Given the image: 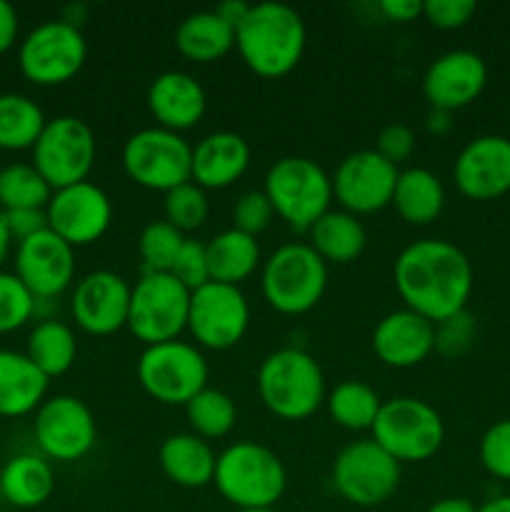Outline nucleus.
Wrapping results in <instances>:
<instances>
[{
	"instance_id": "obj_1",
	"label": "nucleus",
	"mask_w": 510,
	"mask_h": 512,
	"mask_svg": "<svg viewBox=\"0 0 510 512\" xmlns=\"http://www.w3.org/2000/svg\"><path fill=\"white\" fill-rule=\"evenodd\" d=\"M393 280L405 308L440 323L468 305L473 265L450 240L423 238L400 250L393 263Z\"/></svg>"
},
{
	"instance_id": "obj_2",
	"label": "nucleus",
	"mask_w": 510,
	"mask_h": 512,
	"mask_svg": "<svg viewBox=\"0 0 510 512\" xmlns=\"http://www.w3.org/2000/svg\"><path fill=\"white\" fill-rule=\"evenodd\" d=\"M305 20L293 5L263 0L250 5L243 23L235 28V48L253 73L263 78L288 75L305 50Z\"/></svg>"
},
{
	"instance_id": "obj_3",
	"label": "nucleus",
	"mask_w": 510,
	"mask_h": 512,
	"mask_svg": "<svg viewBox=\"0 0 510 512\" xmlns=\"http://www.w3.org/2000/svg\"><path fill=\"white\" fill-rule=\"evenodd\" d=\"M218 493L235 510L275 508L288 485V473L275 450L255 440H238L218 453L213 478Z\"/></svg>"
},
{
	"instance_id": "obj_4",
	"label": "nucleus",
	"mask_w": 510,
	"mask_h": 512,
	"mask_svg": "<svg viewBox=\"0 0 510 512\" xmlns=\"http://www.w3.org/2000/svg\"><path fill=\"white\" fill-rule=\"evenodd\" d=\"M258 395L283 420H305L325 403V375L303 348H278L258 368Z\"/></svg>"
},
{
	"instance_id": "obj_5",
	"label": "nucleus",
	"mask_w": 510,
	"mask_h": 512,
	"mask_svg": "<svg viewBox=\"0 0 510 512\" xmlns=\"http://www.w3.org/2000/svg\"><path fill=\"white\" fill-rule=\"evenodd\" d=\"M328 288V263L308 243H285L265 258L260 290L270 308L285 315L313 310Z\"/></svg>"
},
{
	"instance_id": "obj_6",
	"label": "nucleus",
	"mask_w": 510,
	"mask_h": 512,
	"mask_svg": "<svg viewBox=\"0 0 510 512\" xmlns=\"http://www.w3.org/2000/svg\"><path fill=\"white\" fill-rule=\"evenodd\" d=\"M265 195L273 203L275 215L290 228L308 233L310 225L330 210L333 180L320 163L305 155L278 158L265 173Z\"/></svg>"
},
{
	"instance_id": "obj_7",
	"label": "nucleus",
	"mask_w": 510,
	"mask_h": 512,
	"mask_svg": "<svg viewBox=\"0 0 510 512\" xmlns=\"http://www.w3.org/2000/svg\"><path fill=\"white\" fill-rule=\"evenodd\" d=\"M370 433V438L398 463H423L443 445L445 423L430 403L400 395L380 405Z\"/></svg>"
},
{
	"instance_id": "obj_8",
	"label": "nucleus",
	"mask_w": 510,
	"mask_h": 512,
	"mask_svg": "<svg viewBox=\"0 0 510 512\" xmlns=\"http://www.w3.org/2000/svg\"><path fill=\"white\" fill-rule=\"evenodd\" d=\"M135 373L145 393L165 405H185L208 388V360L203 350L180 338L145 345Z\"/></svg>"
},
{
	"instance_id": "obj_9",
	"label": "nucleus",
	"mask_w": 510,
	"mask_h": 512,
	"mask_svg": "<svg viewBox=\"0 0 510 512\" xmlns=\"http://www.w3.org/2000/svg\"><path fill=\"white\" fill-rule=\"evenodd\" d=\"M190 290L173 273H143L130 290V333L145 345L175 340L188 328Z\"/></svg>"
},
{
	"instance_id": "obj_10",
	"label": "nucleus",
	"mask_w": 510,
	"mask_h": 512,
	"mask_svg": "<svg viewBox=\"0 0 510 512\" xmlns=\"http://www.w3.org/2000/svg\"><path fill=\"white\" fill-rule=\"evenodd\" d=\"M123 168L143 188L168 193L190 180L193 145L180 133L160 125L140 128L125 140Z\"/></svg>"
},
{
	"instance_id": "obj_11",
	"label": "nucleus",
	"mask_w": 510,
	"mask_h": 512,
	"mask_svg": "<svg viewBox=\"0 0 510 512\" xmlns=\"http://www.w3.org/2000/svg\"><path fill=\"white\" fill-rule=\"evenodd\" d=\"M88 58V43L80 25L65 18L35 25L18 48L20 73L35 85H60L75 78Z\"/></svg>"
},
{
	"instance_id": "obj_12",
	"label": "nucleus",
	"mask_w": 510,
	"mask_h": 512,
	"mask_svg": "<svg viewBox=\"0 0 510 512\" xmlns=\"http://www.w3.org/2000/svg\"><path fill=\"white\" fill-rule=\"evenodd\" d=\"M95 133L78 115H58L45 123L33 145V165L53 190L88 180L93 170Z\"/></svg>"
},
{
	"instance_id": "obj_13",
	"label": "nucleus",
	"mask_w": 510,
	"mask_h": 512,
	"mask_svg": "<svg viewBox=\"0 0 510 512\" xmlns=\"http://www.w3.org/2000/svg\"><path fill=\"white\" fill-rule=\"evenodd\" d=\"M400 463L373 438L353 440L333 460V485L348 503L375 508L398 490Z\"/></svg>"
},
{
	"instance_id": "obj_14",
	"label": "nucleus",
	"mask_w": 510,
	"mask_h": 512,
	"mask_svg": "<svg viewBox=\"0 0 510 512\" xmlns=\"http://www.w3.org/2000/svg\"><path fill=\"white\" fill-rule=\"evenodd\" d=\"M250 325V305L240 285L208 280L190 293L188 330L195 343L210 350H228L243 340Z\"/></svg>"
},
{
	"instance_id": "obj_15",
	"label": "nucleus",
	"mask_w": 510,
	"mask_h": 512,
	"mask_svg": "<svg viewBox=\"0 0 510 512\" xmlns=\"http://www.w3.org/2000/svg\"><path fill=\"white\" fill-rule=\"evenodd\" d=\"M33 435L45 458L75 463L93 450L98 425L93 410L83 400L75 395H53L35 410Z\"/></svg>"
},
{
	"instance_id": "obj_16",
	"label": "nucleus",
	"mask_w": 510,
	"mask_h": 512,
	"mask_svg": "<svg viewBox=\"0 0 510 512\" xmlns=\"http://www.w3.org/2000/svg\"><path fill=\"white\" fill-rule=\"evenodd\" d=\"M398 165L385 160L375 148H360L338 163L333 180V198L353 215L375 213L393 203Z\"/></svg>"
},
{
	"instance_id": "obj_17",
	"label": "nucleus",
	"mask_w": 510,
	"mask_h": 512,
	"mask_svg": "<svg viewBox=\"0 0 510 512\" xmlns=\"http://www.w3.org/2000/svg\"><path fill=\"white\" fill-rule=\"evenodd\" d=\"M48 228L58 233L73 248L90 245L108 233L113 223V203L110 195L93 180H80L75 185L53 190L48 205Z\"/></svg>"
},
{
	"instance_id": "obj_18",
	"label": "nucleus",
	"mask_w": 510,
	"mask_h": 512,
	"mask_svg": "<svg viewBox=\"0 0 510 512\" xmlns=\"http://www.w3.org/2000/svg\"><path fill=\"white\" fill-rule=\"evenodd\" d=\"M15 275L35 300L65 293L75 278V248L50 228L40 230L15 248Z\"/></svg>"
},
{
	"instance_id": "obj_19",
	"label": "nucleus",
	"mask_w": 510,
	"mask_h": 512,
	"mask_svg": "<svg viewBox=\"0 0 510 512\" xmlns=\"http://www.w3.org/2000/svg\"><path fill=\"white\" fill-rule=\"evenodd\" d=\"M133 285L115 270H93L75 283L70 310L85 333L110 335L128 325Z\"/></svg>"
},
{
	"instance_id": "obj_20",
	"label": "nucleus",
	"mask_w": 510,
	"mask_h": 512,
	"mask_svg": "<svg viewBox=\"0 0 510 512\" xmlns=\"http://www.w3.org/2000/svg\"><path fill=\"white\" fill-rule=\"evenodd\" d=\"M488 83V65L475 50L453 48L440 53L423 73V95L430 108L458 110L473 103Z\"/></svg>"
},
{
	"instance_id": "obj_21",
	"label": "nucleus",
	"mask_w": 510,
	"mask_h": 512,
	"mask_svg": "<svg viewBox=\"0 0 510 512\" xmlns=\"http://www.w3.org/2000/svg\"><path fill=\"white\" fill-rule=\"evenodd\" d=\"M455 185L473 200H493L510 190V138L478 135L453 163Z\"/></svg>"
},
{
	"instance_id": "obj_22",
	"label": "nucleus",
	"mask_w": 510,
	"mask_h": 512,
	"mask_svg": "<svg viewBox=\"0 0 510 512\" xmlns=\"http://www.w3.org/2000/svg\"><path fill=\"white\" fill-rule=\"evenodd\" d=\"M373 350L390 368H413L435 350V323L410 308L390 310L375 325Z\"/></svg>"
},
{
	"instance_id": "obj_23",
	"label": "nucleus",
	"mask_w": 510,
	"mask_h": 512,
	"mask_svg": "<svg viewBox=\"0 0 510 512\" xmlns=\"http://www.w3.org/2000/svg\"><path fill=\"white\" fill-rule=\"evenodd\" d=\"M148 108L160 128L180 133L200 123L208 95L200 80L185 70H163L148 85Z\"/></svg>"
},
{
	"instance_id": "obj_24",
	"label": "nucleus",
	"mask_w": 510,
	"mask_h": 512,
	"mask_svg": "<svg viewBox=\"0 0 510 512\" xmlns=\"http://www.w3.org/2000/svg\"><path fill=\"white\" fill-rule=\"evenodd\" d=\"M250 165V143L235 130H215L193 145L190 180L200 188H228Z\"/></svg>"
},
{
	"instance_id": "obj_25",
	"label": "nucleus",
	"mask_w": 510,
	"mask_h": 512,
	"mask_svg": "<svg viewBox=\"0 0 510 512\" xmlns=\"http://www.w3.org/2000/svg\"><path fill=\"white\" fill-rule=\"evenodd\" d=\"M50 378L18 350L0 348V415L23 418L43 405Z\"/></svg>"
},
{
	"instance_id": "obj_26",
	"label": "nucleus",
	"mask_w": 510,
	"mask_h": 512,
	"mask_svg": "<svg viewBox=\"0 0 510 512\" xmlns=\"http://www.w3.org/2000/svg\"><path fill=\"white\" fill-rule=\"evenodd\" d=\"M160 470L170 483L180 488H205L215 478L218 455L210 448V440L195 433H173L160 443Z\"/></svg>"
},
{
	"instance_id": "obj_27",
	"label": "nucleus",
	"mask_w": 510,
	"mask_h": 512,
	"mask_svg": "<svg viewBox=\"0 0 510 512\" xmlns=\"http://www.w3.org/2000/svg\"><path fill=\"white\" fill-rule=\"evenodd\" d=\"M53 465L43 455H15L0 470V493L5 503L20 510L40 508L53 495Z\"/></svg>"
},
{
	"instance_id": "obj_28",
	"label": "nucleus",
	"mask_w": 510,
	"mask_h": 512,
	"mask_svg": "<svg viewBox=\"0 0 510 512\" xmlns=\"http://www.w3.org/2000/svg\"><path fill=\"white\" fill-rule=\"evenodd\" d=\"M308 245L325 263H350L368 243L365 225L358 215L343 208H330L308 228Z\"/></svg>"
},
{
	"instance_id": "obj_29",
	"label": "nucleus",
	"mask_w": 510,
	"mask_h": 512,
	"mask_svg": "<svg viewBox=\"0 0 510 512\" xmlns=\"http://www.w3.org/2000/svg\"><path fill=\"white\" fill-rule=\"evenodd\" d=\"M175 48L190 60L210 63L235 48V28L213 10L188 13L175 28Z\"/></svg>"
},
{
	"instance_id": "obj_30",
	"label": "nucleus",
	"mask_w": 510,
	"mask_h": 512,
	"mask_svg": "<svg viewBox=\"0 0 510 512\" xmlns=\"http://www.w3.org/2000/svg\"><path fill=\"white\" fill-rule=\"evenodd\" d=\"M208 253L210 280L215 283L240 285L258 270L260 265V245L255 235L243 233L238 228L220 230L218 235L205 243Z\"/></svg>"
},
{
	"instance_id": "obj_31",
	"label": "nucleus",
	"mask_w": 510,
	"mask_h": 512,
	"mask_svg": "<svg viewBox=\"0 0 510 512\" xmlns=\"http://www.w3.org/2000/svg\"><path fill=\"white\" fill-rule=\"evenodd\" d=\"M393 205L400 213V218L408 220V223H433L445 208L443 180H440L433 170L420 168V165H410V168L398 173Z\"/></svg>"
},
{
	"instance_id": "obj_32",
	"label": "nucleus",
	"mask_w": 510,
	"mask_h": 512,
	"mask_svg": "<svg viewBox=\"0 0 510 512\" xmlns=\"http://www.w3.org/2000/svg\"><path fill=\"white\" fill-rule=\"evenodd\" d=\"M25 355L43 370L48 378L68 373L78 355V340L73 328L63 320H40L28 335Z\"/></svg>"
},
{
	"instance_id": "obj_33",
	"label": "nucleus",
	"mask_w": 510,
	"mask_h": 512,
	"mask_svg": "<svg viewBox=\"0 0 510 512\" xmlns=\"http://www.w3.org/2000/svg\"><path fill=\"white\" fill-rule=\"evenodd\" d=\"M45 123L43 108L30 95L0 93V148L33 150Z\"/></svg>"
},
{
	"instance_id": "obj_34",
	"label": "nucleus",
	"mask_w": 510,
	"mask_h": 512,
	"mask_svg": "<svg viewBox=\"0 0 510 512\" xmlns=\"http://www.w3.org/2000/svg\"><path fill=\"white\" fill-rule=\"evenodd\" d=\"M330 418L348 430H370L380 413L378 390L363 380H343L325 395Z\"/></svg>"
},
{
	"instance_id": "obj_35",
	"label": "nucleus",
	"mask_w": 510,
	"mask_h": 512,
	"mask_svg": "<svg viewBox=\"0 0 510 512\" xmlns=\"http://www.w3.org/2000/svg\"><path fill=\"white\" fill-rule=\"evenodd\" d=\"M185 418H188L190 433L205 440L225 438L235 428L238 408L235 400L220 388H203L193 400L185 403Z\"/></svg>"
},
{
	"instance_id": "obj_36",
	"label": "nucleus",
	"mask_w": 510,
	"mask_h": 512,
	"mask_svg": "<svg viewBox=\"0 0 510 512\" xmlns=\"http://www.w3.org/2000/svg\"><path fill=\"white\" fill-rule=\"evenodd\" d=\"M50 195L53 188L33 163H8L0 168V210L45 208Z\"/></svg>"
},
{
	"instance_id": "obj_37",
	"label": "nucleus",
	"mask_w": 510,
	"mask_h": 512,
	"mask_svg": "<svg viewBox=\"0 0 510 512\" xmlns=\"http://www.w3.org/2000/svg\"><path fill=\"white\" fill-rule=\"evenodd\" d=\"M185 243V233L168 220H150L138 238V253L143 258L145 273H170Z\"/></svg>"
},
{
	"instance_id": "obj_38",
	"label": "nucleus",
	"mask_w": 510,
	"mask_h": 512,
	"mask_svg": "<svg viewBox=\"0 0 510 512\" xmlns=\"http://www.w3.org/2000/svg\"><path fill=\"white\" fill-rule=\"evenodd\" d=\"M165 220L175 225L178 230L188 233V230H198L200 225L208 220L210 203L205 190L198 183L188 180V183L178 185V188L168 190L163 200Z\"/></svg>"
},
{
	"instance_id": "obj_39",
	"label": "nucleus",
	"mask_w": 510,
	"mask_h": 512,
	"mask_svg": "<svg viewBox=\"0 0 510 512\" xmlns=\"http://www.w3.org/2000/svg\"><path fill=\"white\" fill-rule=\"evenodd\" d=\"M35 295L15 273L0 270V335L23 328L35 315Z\"/></svg>"
},
{
	"instance_id": "obj_40",
	"label": "nucleus",
	"mask_w": 510,
	"mask_h": 512,
	"mask_svg": "<svg viewBox=\"0 0 510 512\" xmlns=\"http://www.w3.org/2000/svg\"><path fill=\"white\" fill-rule=\"evenodd\" d=\"M480 463L493 478L510 480V418L490 425L480 438Z\"/></svg>"
},
{
	"instance_id": "obj_41",
	"label": "nucleus",
	"mask_w": 510,
	"mask_h": 512,
	"mask_svg": "<svg viewBox=\"0 0 510 512\" xmlns=\"http://www.w3.org/2000/svg\"><path fill=\"white\" fill-rule=\"evenodd\" d=\"M475 318L468 313V308L450 318L435 323V350L448 358H458L473 345L475 340Z\"/></svg>"
},
{
	"instance_id": "obj_42",
	"label": "nucleus",
	"mask_w": 510,
	"mask_h": 512,
	"mask_svg": "<svg viewBox=\"0 0 510 512\" xmlns=\"http://www.w3.org/2000/svg\"><path fill=\"white\" fill-rule=\"evenodd\" d=\"M275 210L265 190H245L233 205V228L248 235H258L273 220Z\"/></svg>"
},
{
	"instance_id": "obj_43",
	"label": "nucleus",
	"mask_w": 510,
	"mask_h": 512,
	"mask_svg": "<svg viewBox=\"0 0 510 512\" xmlns=\"http://www.w3.org/2000/svg\"><path fill=\"white\" fill-rule=\"evenodd\" d=\"M170 273L185 285V288L193 293L200 285H205L210 280L208 270V253H205V243L195 238H185L183 248H180L178 258H175V265Z\"/></svg>"
},
{
	"instance_id": "obj_44",
	"label": "nucleus",
	"mask_w": 510,
	"mask_h": 512,
	"mask_svg": "<svg viewBox=\"0 0 510 512\" xmlns=\"http://www.w3.org/2000/svg\"><path fill=\"white\" fill-rule=\"evenodd\" d=\"M475 0H423V15L435 28H463L475 15Z\"/></svg>"
},
{
	"instance_id": "obj_45",
	"label": "nucleus",
	"mask_w": 510,
	"mask_h": 512,
	"mask_svg": "<svg viewBox=\"0 0 510 512\" xmlns=\"http://www.w3.org/2000/svg\"><path fill=\"white\" fill-rule=\"evenodd\" d=\"M375 150H378V153L383 155L385 160H390L393 165L405 163V160H408L415 150L413 128L405 123H388L378 133Z\"/></svg>"
},
{
	"instance_id": "obj_46",
	"label": "nucleus",
	"mask_w": 510,
	"mask_h": 512,
	"mask_svg": "<svg viewBox=\"0 0 510 512\" xmlns=\"http://www.w3.org/2000/svg\"><path fill=\"white\" fill-rule=\"evenodd\" d=\"M3 213H5V223H8L10 235H13V243L33 238V235H38L40 230L48 228V215H45V208L3 210Z\"/></svg>"
},
{
	"instance_id": "obj_47",
	"label": "nucleus",
	"mask_w": 510,
	"mask_h": 512,
	"mask_svg": "<svg viewBox=\"0 0 510 512\" xmlns=\"http://www.w3.org/2000/svg\"><path fill=\"white\" fill-rule=\"evenodd\" d=\"M18 30V13L8 0H0V55L13 48L15 40H18Z\"/></svg>"
},
{
	"instance_id": "obj_48",
	"label": "nucleus",
	"mask_w": 510,
	"mask_h": 512,
	"mask_svg": "<svg viewBox=\"0 0 510 512\" xmlns=\"http://www.w3.org/2000/svg\"><path fill=\"white\" fill-rule=\"evenodd\" d=\"M380 10L385 18L408 23V20L423 15V0H380Z\"/></svg>"
},
{
	"instance_id": "obj_49",
	"label": "nucleus",
	"mask_w": 510,
	"mask_h": 512,
	"mask_svg": "<svg viewBox=\"0 0 510 512\" xmlns=\"http://www.w3.org/2000/svg\"><path fill=\"white\" fill-rule=\"evenodd\" d=\"M250 5L253 3H245V0H223L220 5H215V13H218L225 23H230L233 28H238V25L243 23L245 15H248Z\"/></svg>"
},
{
	"instance_id": "obj_50",
	"label": "nucleus",
	"mask_w": 510,
	"mask_h": 512,
	"mask_svg": "<svg viewBox=\"0 0 510 512\" xmlns=\"http://www.w3.org/2000/svg\"><path fill=\"white\" fill-rule=\"evenodd\" d=\"M425 512H478L468 498H458V495H450V498L435 500Z\"/></svg>"
},
{
	"instance_id": "obj_51",
	"label": "nucleus",
	"mask_w": 510,
	"mask_h": 512,
	"mask_svg": "<svg viewBox=\"0 0 510 512\" xmlns=\"http://www.w3.org/2000/svg\"><path fill=\"white\" fill-rule=\"evenodd\" d=\"M425 125H428L430 133L445 135L450 128H453V120H450V110L430 108L428 115H425Z\"/></svg>"
},
{
	"instance_id": "obj_52",
	"label": "nucleus",
	"mask_w": 510,
	"mask_h": 512,
	"mask_svg": "<svg viewBox=\"0 0 510 512\" xmlns=\"http://www.w3.org/2000/svg\"><path fill=\"white\" fill-rule=\"evenodd\" d=\"M10 248H13V235H10L8 223H5V213L0 210V270H3L5 260H8Z\"/></svg>"
},
{
	"instance_id": "obj_53",
	"label": "nucleus",
	"mask_w": 510,
	"mask_h": 512,
	"mask_svg": "<svg viewBox=\"0 0 510 512\" xmlns=\"http://www.w3.org/2000/svg\"><path fill=\"white\" fill-rule=\"evenodd\" d=\"M478 512H510V495H498L480 505Z\"/></svg>"
},
{
	"instance_id": "obj_54",
	"label": "nucleus",
	"mask_w": 510,
	"mask_h": 512,
	"mask_svg": "<svg viewBox=\"0 0 510 512\" xmlns=\"http://www.w3.org/2000/svg\"><path fill=\"white\" fill-rule=\"evenodd\" d=\"M235 512H278L275 508H260V510H235Z\"/></svg>"
}]
</instances>
